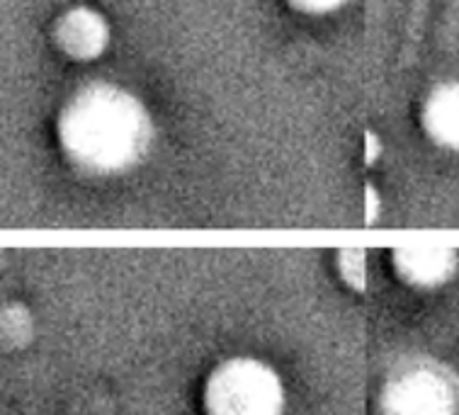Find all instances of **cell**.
<instances>
[{
	"mask_svg": "<svg viewBox=\"0 0 459 415\" xmlns=\"http://www.w3.org/2000/svg\"><path fill=\"white\" fill-rule=\"evenodd\" d=\"M420 125L435 146L459 151V83H440L428 92Z\"/></svg>",
	"mask_w": 459,
	"mask_h": 415,
	"instance_id": "cell-6",
	"label": "cell"
},
{
	"mask_svg": "<svg viewBox=\"0 0 459 415\" xmlns=\"http://www.w3.org/2000/svg\"><path fill=\"white\" fill-rule=\"evenodd\" d=\"M379 207H382V197H379V190L375 185H368L365 187V219L368 224H375L379 219Z\"/></svg>",
	"mask_w": 459,
	"mask_h": 415,
	"instance_id": "cell-9",
	"label": "cell"
},
{
	"mask_svg": "<svg viewBox=\"0 0 459 415\" xmlns=\"http://www.w3.org/2000/svg\"><path fill=\"white\" fill-rule=\"evenodd\" d=\"M294 10L299 13H307V15H326V13H333V10L342 8L348 0H287Z\"/></svg>",
	"mask_w": 459,
	"mask_h": 415,
	"instance_id": "cell-8",
	"label": "cell"
},
{
	"mask_svg": "<svg viewBox=\"0 0 459 415\" xmlns=\"http://www.w3.org/2000/svg\"><path fill=\"white\" fill-rule=\"evenodd\" d=\"M392 267L401 282L418 290H435L455 280L459 253L447 246H403L392 250Z\"/></svg>",
	"mask_w": 459,
	"mask_h": 415,
	"instance_id": "cell-4",
	"label": "cell"
},
{
	"mask_svg": "<svg viewBox=\"0 0 459 415\" xmlns=\"http://www.w3.org/2000/svg\"><path fill=\"white\" fill-rule=\"evenodd\" d=\"M61 151L88 173L112 175L136 166L151 149L153 125L143 102L115 83H88L61 108Z\"/></svg>",
	"mask_w": 459,
	"mask_h": 415,
	"instance_id": "cell-1",
	"label": "cell"
},
{
	"mask_svg": "<svg viewBox=\"0 0 459 415\" xmlns=\"http://www.w3.org/2000/svg\"><path fill=\"white\" fill-rule=\"evenodd\" d=\"M377 156H379V142H377V136L368 134V163H375Z\"/></svg>",
	"mask_w": 459,
	"mask_h": 415,
	"instance_id": "cell-10",
	"label": "cell"
},
{
	"mask_svg": "<svg viewBox=\"0 0 459 415\" xmlns=\"http://www.w3.org/2000/svg\"><path fill=\"white\" fill-rule=\"evenodd\" d=\"M200 401L204 415H284L287 391L265 359L236 355L209 369Z\"/></svg>",
	"mask_w": 459,
	"mask_h": 415,
	"instance_id": "cell-2",
	"label": "cell"
},
{
	"mask_svg": "<svg viewBox=\"0 0 459 415\" xmlns=\"http://www.w3.org/2000/svg\"><path fill=\"white\" fill-rule=\"evenodd\" d=\"M54 42L74 61H92L108 49V20L98 10L85 8V5L66 10L54 25Z\"/></svg>",
	"mask_w": 459,
	"mask_h": 415,
	"instance_id": "cell-5",
	"label": "cell"
},
{
	"mask_svg": "<svg viewBox=\"0 0 459 415\" xmlns=\"http://www.w3.org/2000/svg\"><path fill=\"white\" fill-rule=\"evenodd\" d=\"M382 415H455L452 393L430 372L403 374L382 393Z\"/></svg>",
	"mask_w": 459,
	"mask_h": 415,
	"instance_id": "cell-3",
	"label": "cell"
},
{
	"mask_svg": "<svg viewBox=\"0 0 459 415\" xmlns=\"http://www.w3.org/2000/svg\"><path fill=\"white\" fill-rule=\"evenodd\" d=\"M335 270L341 274V280L352 291L368 290V258H365V250H338L335 255Z\"/></svg>",
	"mask_w": 459,
	"mask_h": 415,
	"instance_id": "cell-7",
	"label": "cell"
}]
</instances>
